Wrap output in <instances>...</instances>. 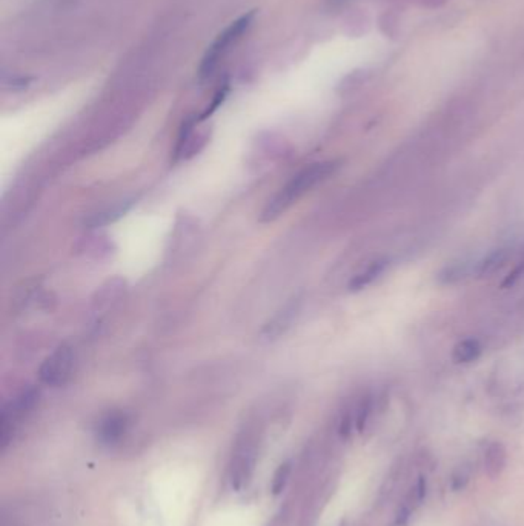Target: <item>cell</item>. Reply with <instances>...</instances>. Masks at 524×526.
Wrapping results in <instances>:
<instances>
[{"label": "cell", "instance_id": "6da1fadb", "mask_svg": "<svg viewBox=\"0 0 524 526\" xmlns=\"http://www.w3.org/2000/svg\"><path fill=\"white\" fill-rule=\"evenodd\" d=\"M337 168V160L315 162V164L303 168V170L297 173L285 186H282L280 190L275 192L273 199H269V202L262 211L260 221L263 223L275 221L277 217H280L283 212L291 208L297 200L311 191L314 186H317L327 177H331V175L336 173Z\"/></svg>", "mask_w": 524, "mask_h": 526}, {"label": "cell", "instance_id": "7a4b0ae2", "mask_svg": "<svg viewBox=\"0 0 524 526\" xmlns=\"http://www.w3.org/2000/svg\"><path fill=\"white\" fill-rule=\"evenodd\" d=\"M255 11H249L246 14L240 16L232 23H229L222 33H220L216 40H214L210 47H208L206 53L201 59V64L199 66V76L201 80H205L216 71L220 60H222L229 49L236 45V43L242 39V36L249 29V27L254 22Z\"/></svg>", "mask_w": 524, "mask_h": 526}, {"label": "cell", "instance_id": "3957f363", "mask_svg": "<svg viewBox=\"0 0 524 526\" xmlns=\"http://www.w3.org/2000/svg\"><path fill=\"white\" fill-rule=\"evenodd\" d=\"M258 437L254 429H245L238 436L231 462V481L237 490L243 488L251 479L257 460Z\"/></svg>", "mask_w": 524, "mask_h": 526}, {"label": "cell", "instance_id": "277c9868", "mask_svg": "<svg viewBox=\"0 0 524 526\" xmlns=\"http://www.w3.org/2000/svg\"><path fill=\"white\" fill-rule=\"evenodd\" d=\"M74 368V354L69 347H59L43 360L39 377L48 386H62L71 377Z\"/></svg>", "mask_w": 524, "mask_h": 526}, {"label": "cell", "instance_id": "5b68a950", "mask_svg": "<svg viewBox=\"0 0 524 526\" xmlns=\"http://www.w3.org/2000/svg\"><path fill=\"white\" fill-rule=\"evenodd\" d=\"M197 123L199 118H191L183 125L175 148V158L179 160L191 159L205 147L208 134L206 131H197Z\"/></svg>", "mask_w": 524, "mask_h": 526}, {"label": "cell", "instance_id": "8992f818", "mask_svg": "<svg viewBox=\"0 0 524 526\" xmlns=\"http://www.w3.org/2000/svg\"><path fill=\"white\" fill-rule=\"evenodd\" d=\"M301 306V297H294L283 306V308L277 312V314L271 318V321L264 325L262 329V339L263 340H274L277 337H280L285 331L291 327L294 318L297 317Z\"/></svg>", "mask_w": 524, "mask_h": 526}, {"label": "cell", "instance_id": "52a82bcc", "mask_svg": "<svg viewBox=\"0 0 524 526\" xmlns=\"http://www.w3.org/2000/svg\"><path fill=\"white\" fill-rule=\"evenodd\" d=\"M128 417L123 412H111L100 422L97 436L103 443L112 444L123 437L126 429H128Z\"/></svg>", "mask_w": 524, "mask_h": 526}, {"label": "cell", "instance_id": "ba28073f", "mask_svg": "<svg viewBox=\"0 0 524 526\" xmlns=\"http://www.w3.org/2000/svg\"><path fill=\"white\" fill-rule=\"evenodd\" d=\"M484 471L489 479L500 477L508 465V451L501 442H490L484 451Z\"/></svg>", "mask_w": 524, "mask_h": 526}, {"label": "cell", "instance_id": "9c48e42d", "mask_svg": "<svg viewBox=\"0 0 524 526\" xmlns=\"http://www.w3.org/2000/svg\"><path fill=\"white\" fill-rule=\"evenodd\" d=\"M384 268H386V262L384 260L372 262L371 265L364 269V271L358 273L355 277L349 281V290H352V291L363 290V288L371 285L372 281H374L378 275L384 271Z\"/></svg>", "mask_w": 524, "mask_h": 526}, {"label": "cell", "instance_id": "30bf717a", "mask_svg": "<svg viewBox=\"0 0 524 526\" xmlns=\"http://www.w3.org/2000/svg\"><path fill=\"white\" fill-rule=\"evenodd\" d=\"M479 354H482V345L477 339H466L457 343V347L453 348L452 359L456 363H471L477 360Z\"/></svg>", "mask_w": 524, "mask_h": 526}, {"label": "cell", "instance_id": "8fae6325", "mask_svg": "<svg viewBox=\"0 0 524 526\" xmlns=\"http://www.w3.org/2000/svg\"><path fill=\"white\" fill-rule=\"evenodd\" d=\"M472 271L473 269L467 265V263H463V262L452 263V265H447L441 269L438 273V280L445 285L457 284V281L466 279Z\"/></svg>", "mask_w": 524, "mask_h": 526}, {"label": "cell", "instance_id": "7c38bea8", "mask_svg": "<svg viewBox=\"0 0 524 526\" xmlns=\"http://www.w3.org/2000/svg\"><path fill=\"white\" fill-rule=\"evenodd\" d=\"M508 259V253L504 249H497V251L490 253L488 258H484L482 262L477 263V266L473 271L477 275H489L495 273L504 262Z\"/></svg>", "mask_w": 524, "mask_h": 526}, {"label": "cell", "instance_id": "4fadbf2b", "mask_svg": "<svg viewBox=\"0 0 524 526\" xmlns=\"http://www.w3.org/2000/svg\"><path fill=\"white\" fill-rule=\"evenodd\" d=\"M355 428L362 433V431L364 429L366 423H368L369 417L372 414V399L371 397H364L362 402L358 403L355 412Z\"/></svg>", "mask_w": 524, "mask_h": 526}, {"label": "cell", "instance_id": "5bb4252c", "mask_svg": "<svg viewBox=\"0 0 524 526\" xmlns=\"http://www.w3.org/2000/svg\"><path fill=\"white\" fill-rule=\"evenodd\" d=\"M469 480H471V468L460 465L451 475V488L456 492L462 491L467 486V484H469Z\"/></svg>", "mask_w": 524, "mask_h": 526}, {"label": "cell", "instance_id": "9a60e30c", "mask_svg": "<svg viewBox=\"0 0 524 526\" xmlns=\"http://www.w3.org/2000/svg\"><path fill=\"white\" fill-rule=\"evenodd\" d=\"M289 474H291V463H289V462L282 463V465L279 466V469H277V471H275L274 479H273V485H271L274 494H279V492L283 491V488H285L286 481H288Z\"/></svg>", "mask_w": 524, "mask_h": 526}]
</instances>
